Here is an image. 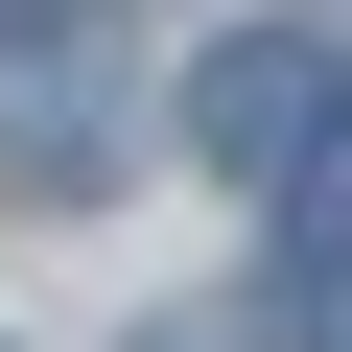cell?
<instances>
[{
    "instance_id": "6da1fadb",
    "label": "cell",
    "mask_w": 352,
    "mask_h": 352,
    "mask_svg": "<svg viewBox=\"0 0 352 352\" xmlns=\"http://www.w3.org/2000/svg\"><path fill=\"white\" fill-rule=\"evenodd\" d=\"M188 141L235 164V188H305V141H329V71H305L282 24H235V47L188 71Z\"/></svg>"
},
{
    "instance_id": "7a4b0ae2",
    "label": "cell",
    "mask_w": 352,
    "mask_h": 352,
    "mask_svg": "<svg viewBox=\"0 0 352 352\" xmlns=\"http://www.w3.org/2000/svg\"><path fill=\"white\" fill-rule=\"evenodd\" d=\"M71 24H94V0H0V47H71Z\"/></svg>"
}]
</instances>
